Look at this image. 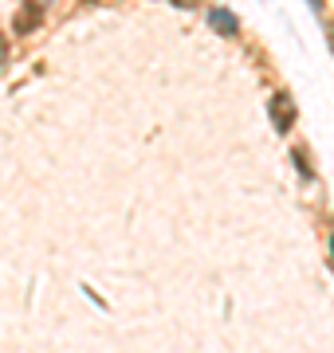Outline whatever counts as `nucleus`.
<instances>
[{
  "label": "nucleus",
  "mask_w": 334,
  "mask_h": 353,
  "mask_svg": "<svg viewBox=\"0 0 334 353\" xmlns=\"http://www.w3.org/2000/svg\"><path fill=\"white\" fill-rule=\"evenodd\" d=\"M311 8H315V12H322V0H311Z\"/></svg>",
  "instance_id": "423d86ee"
},
{
  "label": "nucleus",
  "mask_w": 334,
  "mask_h": 353,
  "mask_svg": "<svg viewBox=\"0 0 334 353\" xmlns=\"http://www.w3.org/2000/svg\"><path fill=\"white\" fill-rule=\"evenodd\" d=\"M39 16H43V12H39V4H32V0H28L24 8H20V12H16L12 28H16V32H32V28L39 24Z\"/></svg>",
  "instance_id": "f03ea898"
},
{
  "label": "nucleus",
  "mask_w": 334,
  "mask_h": 353,
  "mask_svg": "<svg viewBox=\"0 0 334 353\" xmlns=\"http://www.w3.org/2000/svg\"><path fill=\"white\" fill-rule=\"evenodd\" d=\"M271 122H275L279 134L295 126V102L287 99V94H275V99H271Z\"/></svg>",
  "instance_id": "f257e3e1"
},
{
  "label": "nucleus",
  "mask_w": 334,
  "mask_h": 353,
  "mask_svg": "<svg viewBox=\"0 0 334 353\" xmlns=\"http://www.w3.org/2000/svg\"><path fill=\"white\" fill-rule=\"evenodd\" d=\"M295 165H299V173H303V176H311V165L303 161V153H295Z\"/></svg>",
  "instance_id": "20e7f679"
},
{
  "label": "nucleus",
  "mask_w": 334,
  "mask_h": 353,
  "mask_svg": "<svg viewBox=\"0 0 334 353\" xmlns=\"http://www.w3.org/2000/svg\"><path fill=\"white\" fill-rule=\"evenodd\" d=\"M208 20H213V28H220L224 36H236V32H240V24H236V16H232V12H224V8H213V12H208Z\"/></svg>",
  "instance_id": "7ed1b4c3"
},
{
  "label": "nucleus",
  "mask_w": 334,
  "mask_h": 353,
  "mask_svg": "<svg viewBox=\"0 0 334 353\" xmlns=\"http://www.w3.org/2000/svg\"><path fill=\"white\" fill-rule=\"evenodd\" d=\"M4 55H8V39L0 36V63H4Z\"/></svg>",
  "instance_id": "39448f33"
}]
</instances>
